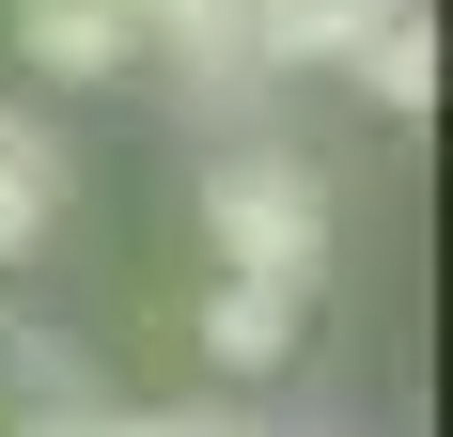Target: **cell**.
I'll return each mask as SVG.
<instances>
[{"label":"cell","instance_id":"1","mask_svg":"<svg viewBox=\"0 0 453 437\" xmlns=\"http://www.w3.org/2000/svg\"><path fill=\"white\" fill-rule=\"evenodd\" d=\"M203 234H219V281L313 297L328 281V172L297 141H219V157H203Z\"/></svg>","mask_w":453,"mask_h":437},{"label":"cell","instance_id":"2","mask_svg":"<svg viewBox=\"0 0 453 437\" xmlns=\"http://www.w3.org/2000/svg\"><path fill=\"white\" fill-rule=\"evenodd\" d=\"M16 63L32 79H126L141 63V0H16Z\"/></svg>","mask_w":453,"mask_h":437},{"label":"cell","instance_id":"3","mask_svg":"<svg viewBox=\"0 0 453 437\" xmlns=\"http://www.w3.org/2000/svg\"><path fill=\"white\" fill-rule=\"evenodd\" d=\"M407 0H250V47H266V79L297 63H360V32H391Z\"/></svg>","mask_w":453,"mask_h":437},{"label":"cell","instance_id":"4","mask_svg":"<svg viewBox=\"0 0 453 437\" xmlns=\"http://www.w3.org/2000/svg\"><path fill=\"white\" fill-rule=\"evenodd\" d=\"M63 141H47V110H0V265L16 250H47V218H63Z\"/></svg>","mask_w":453,"mask_h":437},{"label":"cell","instance_id":"5","mask_svg":"<svg viewBox=\"0 0 453 437\" xmlns=\"http://www.w3.org/2000/svg\"><path fill=\"white\" fill-rule=\"evenodd\" d=\"M16 437H250V422H234V406H32V422H16Z\"/></svg>","mask_w":453,"mask_h":437},{"label":"cell","instance_id":"6","mask_svg":"<svg viewBox=\"0 0 453 437\" xmlns=\"http://www.w3.org/2000/svg\"><path fill=\"white\" fill-rule=\"evenodd\" d=\"M203 344H219L234 375H266V359H297V297H266V281H219V297H203Z\"/></svg>","mask_w":453,"mask_h":437},{"label":"cell","instance_id":"7","mask_svg":"<svg viewBox=\"0 0 453 437\" xmlns=\"http://www.w3.org/2000/svg\"><path fill=\"white\" fill-rule=\"evenodd\" d=\"M344 79H360L375 110H422V94H438V32H422V16H391V32H360V63H344Z\"/></svg>","mask_w":453,"mask_h":437}]
</instances>
